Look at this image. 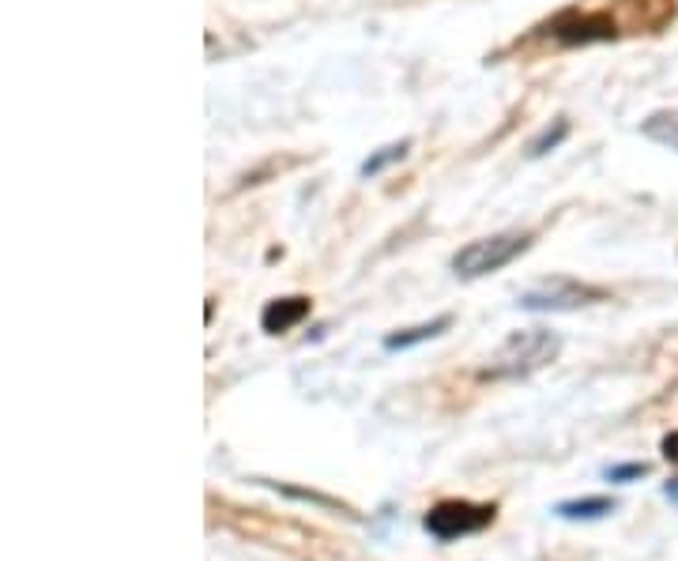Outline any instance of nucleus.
Segmentation results:
<instances>
[{"instance_id":"nucleus-1","label":"nucleus","mask_w":678,"mask_h":561,"mask_svg":"<svg viewBox=\"0 0 678 561\" xmlns=\"http://www.w3.org/2000/svg\"><path fill=\"white\" fill-rule=\"evenodd\" d=\"M562 351V339L547 328H528L513 331L502 347L494 351L487 370L479 373V381H524L531 373H539L542 365H550Z\"/></svg>"},{"instance_id":"nucleus-9","label":"nucleus","mask_w":678,"mask_h":561,"mask_svg":"<svg viewBox=\"0 0 678 561\" xmlns=\"http://www.w3.org/2000/svg\"><path fill=\"white\" fill-rule=\"evenodd\" d=\"M644 136L656 143H667V148L678 151V109H671V114H652L648 121L641 125Z\"/></svg>"},{"instance_id":"nucleus-14","label":"nucleus","mask_w":678,"mask_h":561,"mask_svg":"<svg viewBox=\"0 0 678 561\" xmlns=\"http://www.w3.org/2000/svg\"><path fill=\"white\" fill-rule=\"evenodd\" d=\"M664 456L667 460L678 464V433H671V437H664Z\"/></svg>"},{"instance_id":"nucleus-15","label":"nucleus","mask_w":678,"mask_h":561,"mask_svg":"<svg viewBox=\"0 0 678 561\" xmlns=\"http://www.w3.org/2000/svg\"><path fill=\"white\" fill-rule=\"evenodd\" d=\"M664 498L671 501V505L678 509V479H671V482H667V487H664Z\"/></svg>"},{"instance_id":"nucleus-4","label":"nucleus","mask_w":678,"mask_h":561,"mask_svg":"<svg viewBox=\"0 0 678 561\" xmlns=\"http://www.w3.org/2000/svg\"><path fill=\"white\" fill-rule=\"evenodd\" d=\"M604 297L607 291H599V287L576 283V279H550V283H539V287H531V291H524L516 305L528 313H573V309H581V305L604 302Z\"/></svg>"},{"instance_id":"nucleus-7","label":"nucleus","mask_w":678,"mask_h":561,"mask_svg":"<svg viewBox=\"0 0 678 561\" xmlns=\"http://www.w3.org/2000/svg\"><path fill=\"white\" fill-rule=\"evenodd\" d=\"M618 509L615 498H570V501H558L554 505V516L558 521H604Z\"/></svg>"},{"instance_id":"nucleus-8","label":"nucleus","mask_w":678,"mask_h":561,"mask_svg":"<svg viewBox=\"0 0 678 561\" xmlns=\"http://www.w3.org/2000/svg\"><path fill=\"white\" fill-rule=\"evenodd\" d=\"M448 325H453V317H437V320H430V325L393 331V336H385V351H411V347H419V343H430V339H437Z\"/></svg>"},{"instance_id":"nucleus-3","label":"nucleus","mask_w":678,"mask_h":561,"mask_svg":"<svg viewBox=\"0 0 678 561\" xmlns=\"http://www.w3.org/2000/svg\"><path fill=\"white\" fill-rule=\"evenodd\" d=\"M494 516H498V505H490V501L445 498L426 509L422 528H426V535H434L437 542H456V539H464V535H479L482 528H490Z\"/></svg>"},{"instance_id":"nucleus-12","label":"nucleus","mask_w":678,"mask_h":561,"mask_svg":"<svg viewBox=\"0 0 678 561\" xmlns=\"http://www.w3.org/2000/svg\"><path fill=\"white\" fill-rule=\"evenodd\" d=\"M565 136H570V125L565 121H554V129H547V132H539L536 140L528 143V155L531 159H539V155H547V151H554L558 143L565 140Z\"/></svg>"},{"instance_id":"nucleus-6","label":"nucleus","mask_w":678,"mask_h":561,"mask_svg":"<svg viewBox=\"0 0 678 561\" xmlns=\"http://www.w3.org/2000/svg\"><path fill=\"white\" fill-rule=\"evenodd\" d=\"M305 317H309V297H302V294L276 297V302H268L265 313H260V328H265L268 336H283V331L299 328Z\"/></svg>"},{"instance_id":"nucleus-5","label":"nucleus","mask_w":678,"mask_h":561,"mask_svg":"<svg viewBox=\"0 0 678 561\" xmlns=\"http://www.w3.org/2000/svg\"><path fill=\"white\" fill-rule=\"evenodd\" d=\"M550 38H558L562 46H588V42H610L618 38L615 20L604 12H565L550 23Z\"/></svg>"},{"instance_id":"nucleus-11","label":"nucleus","mask_w":678,"mask_h":561,"mask_svg":"<svg viewBox=\"0 0 678 561\" xmlns=\"http://www.w3.org/2000/svg\"><path fill=\"white\" fill-rule=\"evenodd\" d=\"M265 487L279 490V494H287V498H294V501H309V505L332 509V513H351V509H347V505H339L336 498H328V494H317V490H299V487H287V482H265Z\"/></svg>"},{"instance_id":"nucleus-2","label":"nucleus","mask_w":678,"mask_h":561,"mask_svg":"<svg viewBox=\"0 0 678 561\" xmlns=\"http://www.w3.org/2000/svg\"><path fill=\"white\" fill-rule=\"evenodd\" d=\"M531 245V234H490V237H479V242H468L464 249L453 253V271L460 279H482V276H494V271H502L505 265H513L521 253H528Z\"/></svg>"},{"instance_id":"nucleus-13","label":"nucleus","mask_w":678,"mask_h":561,"mask_svg":"<svg viewBox=\"0 0 678 561\" xmlns=\"http://www.w3.org/2000/svg\"><path fill=\"white\" fill-rule=\"evenodd\" d=\"M648 475V464H618V467H607V479L610 482H633V479H644Z\"/></svg>"},{"instance_id":"nucleus-10","label":"nucleus","mask_w":678,"mask_h":561,"mask_svg":"<svg viewBox=\"0 0 678 561\" xmlns=\"http://www.w3.org/2000/svg\"><path fill=\"white\" fill-rule=\"evenodd\" d=\"M407 148H411V143H407V140H400V143H388V148L373 151V155L366 159V163H362V177H377V174H381V170H385V166L400 163V159L407 155Z\"/></svg>"}]
</instances>
